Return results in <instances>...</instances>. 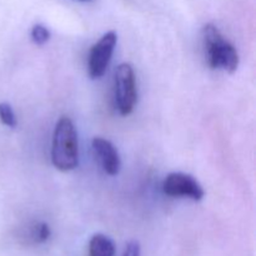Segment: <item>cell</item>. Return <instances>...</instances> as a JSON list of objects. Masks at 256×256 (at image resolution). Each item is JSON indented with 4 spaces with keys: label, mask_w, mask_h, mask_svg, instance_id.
<instances>
[{
    "label": "cell",
    "mask_w": 256,
    "mask_h": 256,
    "mask_svg": "<svg viewBox=\"0 0 256 256\" xmlns=\"http://www.w3.org/2000/svg\"><path fill=\"white\" fill-rule=\"evenodd\" d=\"M52 160L60 172H70L78 166L79 148L74 124L68 116H62L55 125L52 135Z\"/></svg>",
    "instance_id": "obj_1"
},
{
    "label": "cell",
    "mask_w": 256,
    "mask_h": 256,
    "mask_svg": "<svg viewBox=\"0 0 256 256\" xmlns=\"http://www.w3.org/2000/svg\"><path fill=\"white\" fill-rule=\"evenodd\" d=\"M202 42L208 65L212 69H222L230 74L236 72L239 54L214 24H206L202 28Z\"/></svg>",
    "instance_id": "obj_2"
},
{
    "label": "cell",
    "mask_w": 256,
    "mask_h": 256,
    "mask_svg": "<svg viewBox=\"0 0 256 256\" xmlns=\"http://www.w3.org/2000/svg\"><path fill=\"white\" fill-rule=\"evenodd\" d=\"M136 100L138 92L134 69L129 62L120 64L115 72V102L120 114L122 116L132 114Z\"/></svg>",
    "instance_id": "obj_3"
},
{
    "label": "cell",
    "mask_w": 256,
    "mask_h": 256,
    "mask_svg": "<svg viewBox=\"0 0 256 256\" xmlns=\"http://www.w3.org/2000/svg\"><path fill=\"white\" fill-rule=\"evenodd\" d=\"M118 42V35L114 30L105 32L98 42L92 46L89 52V75L92 79H99L106 72L112 60L115 45Z\"/></svg>",
    "instance_id": "obj_4"
},
{
    "label": "cell",
    "mask_w": 256,
    "mask_h": 256,
    "mask_svg": "<svg viewBox=\"0 0 256 256\" xmlns=\"http://www.w3.org/2000/svg\"><path fill=\"white\" fill-rule=\"evenodd\" d=\"M162 190L168 196L189 198L194 202H200L204 198V189L196 179L184 172H172L162 184Z\"/></svg>",
    "instance_id": "obj_5"
},
{
    "label": "cell",
    "mask_w": 256,
    "mask_h": 256,
    "mask_svg": "<svg viewBox=\"0 0 256 256\" xmlns=\"http://www.w3.org/2000/svg\"><path fill=\"white\" fill-rule=\"evenodd\" d=\"M92 150L100 166L106 174L116 175L120 172L122 162H120L119 152L116 148L106 139L102 138H94L92 142Z\"/></svg>",
    "instance_id": "obj_6"
},
{
    "label": "cell",
    "mask_w": 256,
    "mask_h": 256,
    "mask_svg": "<svg viewBox=\"0 0 256 256\" xmlns=\"http://www.w3.org/2000/svg\"><path fill=\"white\" fill-rule=\"evenodd\" d=\"M115 245L112 239L102 234H96L89 242V256H114Z\"/></svg>",
    "instance_id": "obj_7"
},
{
    "label": "cell",
    "mask_w": 256,
    "mask_h": 256,
    "mask_svg": "<svg viewBox=\"0 0 256 256\" xmlns=\"http://www.w3.org/2000/svg\"><path fill=\"white\" fill-rule=\"evenodd\" d=\"M0 120L2 124L9 128L16 126V116H15L12 108L8 102H0Z\"/></svg>",
    "instance_id": "obj_8"
},
{
    "label": "cell",
    "mask_w": 256,
    "mask_h": 256,
    "mask_svg": "<svg viewBox=\"0 0 256 256\" xmlns=\"http://www.w3.org/2000/svg\"><path fill=\"white\" fill-rule=\"evenodd\" d=\"M32 40L36 45H44L45 42H49L50 32L46 26L42 24H36L32 29Z\"/></svg>",
    "instance_id": "obj_9"
},
{
    "label": "cell",
    "mask_w": 256,
    "mask_h": 256,
    "mask_svg": "<svg viewBox=\"0 0 256 256\" xmlns=\"http://www.w3.org/2000/svg\"><path fill=\"white\" fill-rule=\"evenodd\" d=\"M50 228L45 222H40L32 229V239L38 242H44L49 239Z\"/></svg>",
    "instance_id": "obj_10"
},
{
    "label": "cell",
    "mask_w": 256,
    "mask_h": 256,
    "mask_svg": "<svg viewBox=\"0 0 256 256\" xmlns=\"http://www.w3.org/2000/svg\"><path fill=\"white\" fill-rule=\"evenodd\" d=\"M122 256H140V245L138 242H130Z\"/></svg>",
    "instance_id": "obj_11"
},
{
    "label": "cell",
    "mask_w": 256,
    "mask_h": 256,
    "mask_svg": "<svg viewBox=\"0 0 256 256\" xmlns=\"http://www.w3.org/2000/svg\"><path fill=\"white\" fill-rule=\"evenodd\" d=\"M80 2H90V0H80Z\"/></svg>",
    "instance_id": "obj_12"
}]
</instances>
